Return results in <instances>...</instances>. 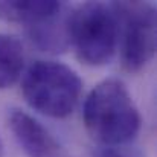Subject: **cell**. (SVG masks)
I'll use <instances>...</instances> for the list:
<instances>
[{"mask_svg": "<svg viewBox=\"0 0 157 157\" xmlns=\"http://www.w3.org/2000/svg\"><path fill=\"white\" fill-rule=\"evenodd\" d=\"M70 9L66 3L52 15L26 28L28 37L40 51L49 53H61L70 46L69 38V15Z\"/></svg>", "mask_w": 157, "mask_h": 157, "instance_id": "8992f818", "label": "cell"}, {"mask_svg": "<svg viewBox=\"0 0 157 157\" xmlns=\"http://www.w3.org/2000/svg\"><path fill=\"white\" fill-rule=\"evenodd\" d=\"M3 154V145H2V139H0V157Z\"/></svg>", "mask_w": 157, "mask_h": 157, "instance_id": "30bf717a", "label": "cell"}, {"mask_svg": "<svg viewBox=\"0 0 157 157\" xmlns=\"http://www.w3.org/2000/svg\"><path fill=\"white\" fill-rule=\"evenodd\" d=\"M96 157H124L121 153H117V151H114V150H111V148H104V150H101Z\"/></svg>", "mask_w": 157, "mask_h": 157, "instance_id": "9c48e42d", "label": "cell"}, {"mask_svg": "<svg viewBox=\"0 0 157 157\" xmlns=\"http://www.w3.org/2000/svg\"><path fill=\"white\" fill-rule=\"evenodd\" d=\"M69 38L87 66L107 64L117 49V20L110 3L86 2L70 9Z\"/></svg>", "mask_w": 157, "mask_h": 157, "instance_id": "3957f363", "label": "cell"}, {"mask_svg": "<svg viewBox=\"0 0 157 157\" xmlns=\"http://www.w3.org/2000/svg\"><path fill=\"white\" fill-rule=\"evenodd\" d=\"M117 20V43L125 70H142L156 53L157 14L148 2L110 3Z\"/></svg>", "mask_w": 157, "mask_h": 157, "instance_id": "277c9868", "label": "cell"}, {"mask_svg": "<svg viewBox=\"0 0 157 157\" xmlns=\"http://www.w3.org/2000/svg\"><path fill=\"white\" fill-rule=\"evenodd\" d=\"M8 124L26 157H69L52 133L29 113L14 108L8 114Z\"/></svg>", "mask_w": 157, "mask_h": 157, "instance_id": "5b68a950", "label": "cell"}, {"mask_svg": "<svg viewBox=\"0 0 157 157\" xmlns=\"http://www.w3.org/2000/svg\"><path fill=\"white\" fill-rule=\"evenodd\" d=\"M25 69V51L18 38L0 34V90L12 87Z\"/></svg>", "mask_w": 157, "mask_h": 157, "instance_id": "ba28073f", "label": "cell"}, {"mask_svg": "<svg viewBox=\"0 0 157 157\" xmlns=\"http://www.w3.org/2000/svg\"><path fill=\"white\" fill-rule=\"evenodd\" d=\"M63 6V2L51 0H12L0 2V18L11 23L25 25L26 28L55 14Z\"/></svg>", "mask_w": 157, "mask_h": 157, "instance_id": "52a82bcc", "label": "cell"}, {"mask_svg": "<svg viewBox=\"0 0 157 157\" xmlns=\"http://www.w3.org/2000/svg\"><path fill=\"white\" fill-rule=\"evenodd\" d=\"M21 92L31 108L51 117H66L79 102L82 81L63 63L38 59L28 67Z\"/></svg>", "mask_w": 157, "mask_h": 157, "instance_id": "7a4b0ae2", "label": "cell"}, {"mask_svg": "<svg viewBox=\"0 0 157 157\" xmlns=\"http://www.w3.org/2000/svg\"><path fill=\"white\" fill-rule=\"evenodd\" d=\"M82 119L90 137L105 147L133 140L142 125L131 93L117 78H108L95 86L84 101Z\"/></svg>", "mask_w": 157, "mask_h": 157, "instance_id": "6da1fadb", "label": "cell"}]
</instances>
